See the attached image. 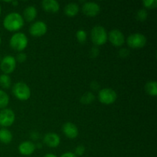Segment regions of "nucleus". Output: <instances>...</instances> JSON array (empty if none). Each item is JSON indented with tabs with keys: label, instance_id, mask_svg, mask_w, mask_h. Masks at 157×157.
Masks as SVG:
<instances>
[{
	"label": "nucleus",
	"instance_id": "1",
	"mask_svg": "<svg viewBox=\"0 0 157 157\" xmlns=\"http://www.w3.org/2000/svg\"><path fill=\"white\" fill-rule=\"evenodd\" d=\"M24 25V19L19 13L12 12L5 17L3 26L9 32H15L21 29Z\"/></svg>",
	"mask_w": 157,
	"mask_h": 157
},
{
	"label": "nucleus",
	"instance_id": "2",
	"mask_svg": "<svg viewBox=\"0 0 157 157\" xmlns=\"http://www.w3.org/2000/svg\"><path fill=\"white\" fill-rule=\"evenodd\" d=\"M28 38L24 33L17 32L14 34L10 38L9 44L11 48L15 51L22 52L28 45Z\"/></svg>",
	"mask_w": 157,
	"mask_h": 157
},
{
	"label": "nucleus",
	"instance_id": "3",
	"mask_svg": "<svg viewBox=\"0 0 157 157\" xmlns=\"http://www.w3.org/2000/svg\"><path fill=\"white\" fill-rule=\"evenodd\" d=\"M90 35H91L92 41L96 45H103L107 42L108 39L107 31L102 26L94 27L91 30Z\"/></svg>",
	"mask_w": 157,
	"mask_h": 157
},
{
	"label": "nucleus",
	"instance_id": "4",
	"mask_svg": "<svg viewBox=\"0 0 157 157\" xmlns=\"http://www.w3.org/2000/svg\"><path fill=\"white\" fill-rule=\"evenodd\" d=\"M12 93L17 99L20 101H27L31 96V90L29 86L23 82H18L14 84Z\"/></svg>",
	"mask_w": 157,
	"mask_h": 157
},
{
	"label": "nucleus",
	"instance_id": "5",
	"mask_svg": "<svg viewBox=\"0 0 157 157\" xmlns=\"http://www.w3.org/2000/svg\"><path fill=\"white\" fill-rule=\"evenodd\" d=\"M117 94L116 91L111 88H104L100 90L98 94V99L100 102L104 104H112L116 101Z\"/></svg>",
	"mask_w": 157,
	"mask_h": 157
},
{
	"label": "nucleus",
	"instance_id": "6",
	"mask_svg": "<svg viewBox=\"0 0 157 157\" xmlns=\"http://www.w3.org/2000/svg\"><path fill=\"white\" fill-rule=\"evenodd\" d=\"M127 44L130 48L134 49L142 48L146 45L147 43V38L145 35L140 33H135L129 35L127 39Z\"/></svg>",
	"mask_w": 157,
	"mask_h": 157
},
{
	"label": "nucleus",
	"instance_id": "7",
	"mask_svg": "<svg viewBox=\"0 0 157 157\" xmlns=\"http://www.w3.org/2000/svg\"><path fill=\"white\" fill-rule=\"evenodd\" d=\"M16 67V60L11 55L5 56L0 61V68L5 75H9L14 71Z\"/></svg>",
	"mask_w": 157,
	"mask_h": 157
},
{
	"label": "nucleus",
	"instance_id": "8",
	"mask_svg": "<svg viewBox=\"0 0 157 157\" xmlns=\"http://www.w3.org/2000/svg\"><path fill=\"white\" fill-rule=\"evenodd\" d=\"M15 113L11 109H2L0 111V125L2 127H10L15 121Z\"/></svg>",
	"mask_w": 157,
	"mask_h": 157
},
{
	"label": "nucleus",
	"instance_id": "9",
	"mask_svg": "<svg viewBox=\"0 0 157 157\" xmlns=\"http://www.w3.org/2000/svg\"><path fill=\"white\" fill-rule=\"evenodd\" d=\"M108 38L110 43L116 47L122 46L125 42V37L124 34L118 29H113L110 31L109 32Z\"/></svg>",
	"mask_w": 157,
	"mask_h": 157
},
{
	"label": "nucleus",
	"instance_id": "10",
	"mask_svg": "<svg viewBox=\"0 0 157 157\" xmlns=\"http://www.w3.org/2000/svg\"><path fill=\"white\" fill-rule=\"evenodd\" d=\"M101 7L99 5L93 2H85L82 6V12L84 15L89 17H94L100 13Z\"/></svg>",
	"mask_w": 157,
	"mask_h": 157
},
{
	"label": "nucleus",
	"instance_id": "11",
	"mask_svg": "<svg viewBox=\"0 0 157 157\" xmlns=\"http://www.w3.org/2000/svg\"><path fill=\"white\" fill-rule=\"evenodd\" d=\"M29 32L32 36L41 37L47 32V25L44 21H38L30 26Z\"/></svg>",
	"mask_w": 157,
	"mask_h": 157
},
{
	"label": "nucleus",
	"instance_id": "12",
	"mask_svg": "<svg viewBox=\"0 0 157 157\" xmlns=\"http://www.w3.org/2000/svg\"><path fill=\"white\" fill-rule=\"evenodd\" d=\"M62 131L64 134L69 139H75L78 136V129L74 124L71 122L65 123L63 125Z\"/></svg>",
	"mask_w": 157,
	"mask_h": 157
},
{
	"label": "nucleus",
	"instance_id": "13",
	"mask_svg": "<svg viewBox=\"0 0 157 157\" xmlns=\"http://www.w3.org/2000/svg\"><path fill=\"white\" fill-rule=\"evenodd\" d=\"M61 142L59 136L55 133H48L44 135V143L51 148H55L58 147Z\"/></svg>",
	"mask_w": 157,
	"mask_h": 157
},
{
	"label": "nucleus",
	"instance_id": "14",
	"mask_svg": "<svg viewBox=\"0 0 157 157\" xmlns=\"http://www.w3.org/2000/svg\"><path fill=\"white\" fill-rule=\"evenodd\" d=\"M35 145L30 141H25L21 143L18 147L20 153L24 156H30L35 150Z\"/></svg>",
	"mask_w": 157,
	"mask_h": 157
},
{
	"label": "nucleus",
	"instance_id": "15",
	"mask_svg": "<svg viewBox=\"0 0 157 157\" xmlns=\"http://www.w3.org/2000/svg\"><path fill=\"white\" fill-rule=\"evenodd\" d=\"M44 11L51 13H56L59 10L60 5L56 0H44L41 2Z\"/></svg>",
	"mask_w": 157,
	"mask_h": 157
},
{
	"label": "nucleus",
	"instance_id": "16",
	"mask_svg": "<svg viewBox=\"0 0 157 157\" xmlns=\"http://www.w3.org/2000/svg\"><path fill=\"white\" fill-rule=\"evenodd\" d=\"M24 18L27 21H32L37 16V9L35 6H28L23 12Z\"/></svg>",
	"mask_w": 157,
	"mask_h": 157
},
{
	"label": "nucleus",
	"instance_id": "17",
	"mask_svg": "<svg viewBox=\"0 0 157 157\" xmlns=\"http://www.w3.org/2000/svg\"><path fill=\"white\" fill-rule=\"evenodd\" d=\"M79 12V6L78 4L74 2L68 3L64 7V13L69 17H74Z\"/></svg>",
	"mask_w": 157,
	"mask_h": 157
},
{
	"label": "nucleus",
	"instance_id": "18",
	"mask_svg": "<svg viewBox=\"0 0 157 157\" xmlns=\"http://www.w3.org/2000/svg\"><path fill=\"white\" fill-rule=\"evenodd\" d=\"M12 140V134L6 128L0 129V141L3 144H9Z\"/></svg>",
	"mask_w": 157,
	"mask_h": 157
},
{
	"label": "nucleus",
	"instance_id": "19",
	"mask_svg": "<svg viewBox=\"0 0 157 157\" xmlns=\"http://www.w3.org/2000/svg\"><path fill=\"white\" fill-rule=\"evenodd\" d=\"M145 90L151 96L157 95V83L156 81H149L145 85Z\"/></svg>",
	"mask_w": 157,
	"mask_h": 157
},
{
	"label": "nucleus",
	"instance_id": "20",
	"mask_svg": "<svg viewBox=\"0 0 157 157\" xmlns=\"http://www.w3.org/2000/svg\"><path fill=\"white\" fill-rule=\"evenodd\" d=\"M94 98L95 97L93 93H91V92H86L85 94H84L81 96L80 101H81V104H86V105H87V104H91V103L94 101Z\"/></svg>",
	"mask_w": 157,
	"mask_h": 157
},
{
	"label": "nucleus",
	"instance_id": "21",
	"mask_svg": "<svg viewBox=\"0 0 157 157\" xmlns=\"http://www.w3.org/2000/svg\"><path fill=\"white\" fill-rule=\"evenodd\" d=\"M12 81H11L10 77L8 75H0V86L3 88L8 89L10 87Z\"/></svg>",
	"mask_w": 157,
	"mask_h": 157
},
{
	"label": "nucleus",
	"instance_id": "22",
	"mask_svg": "<svg viewBox=\"0 0 157 157\" xmlns=\"http://www.w3.org/2000/svg\"><path fill=\"white\" fill-rule=\"evenodd\" d=\"M9 102V98L7 94L0 90V109H5Z\"/></svg>",
	"mask_w": 157,
	"mask_h": 157
},
{
	"label": "nucleus",
	"instance_id": "23",
	"mask_svg": "<svg viewBox=\"0 0 157 157\" xmlns=\"http://www.w3.org/2000/svg\"><path fill=\"white\" fill-rule=\"evenodd\" d=\"M76 37L78 41L81 44H84V43H85L86 40H87V33H86L85 31L79 30L76 33Z\"/></svg>",
	"mask_w": 157,
	"mask_h": 157
},
{
	"label": "nucleus",
	"instance_id": "24",
	"mask_svg": "<svg viewBox=\"0 0 157 157\" xmlns=\"http://www.w3.org/2000/svg\"><path fill=\"white\" fill-rule=\"evenodd\" d=\"M147 16H148V13H147V10L145 9H140L137 12H136V18L139 21H145L147 20Z\"/></svg>",
	"mask_w": 157,
	"mask_h": 157
},
{
	"label": "nucleus",
	"instance_id": "25",
	"mask_svg": "<svg viewBox=\"0 0 157 157\" xmlns=\"http://www.w3.org/2000/svg\"><path fill=\"white\" fill-rule=\"evenodd\" d=\"M143 5L144 7L147 9H155L157 7V1L156 0H144L143 1Z\"/></svg>",
	"mask_w": 157,
	"mask_h": 157
},
{
	"label": "nucleus",
	"instance_id": "26",
	"mask_svg": "<svg viewBox=\"0 0 157 157\" xmlns=\"http://www.w3.org/2000/svg\"><path fill=\"white\" fill-rule=\"evenodd\" d=\"M85 152V148H84V146H78V147H76L75 149V154L77 156H82L83 154Z\"/></svg>",
	"mask_w": 157,
	"mask_h": 157
},
{
	"label": "nucleus",
	"instance_id": "27",
	"mask_svg": "<svg viewBox=\"0 0 157 157\" xmlns=\"http://www.w3.org/2000/svg\"><path fill=\"white\" fill-rule=\"evenodd\" d=\"M16 59L17 61L20 63L25 62V61H26V59H27V55H26V54L23 53V52H21V53H19L18 55H17Z\"/></svg>",
	"mask_w": 157,
	"mask_h": 157
},
{
	"label": "nucleus",
	"instance_id": "28",
	"mask_svg": "<svg viewBox=\"0 0 157 157\" xmlns=\"http://www.w3.org/2000/svg\"><path fill=\"white\" fill-rule=\"evenodd\" d=\"M130 54V51L127 48H122L119 51V55L122 58H126Z\"/></svg>",
	"mask_w": 157,
	"mask_h": 157
},
{
	"label": "nucleus",
	"instance_id": "29",
	"mask_svg": "<svg viewBox=\"0 0 157 157\" xmlns=\"http://www.w3.org/2000/svg\"><path fill=\"white\" fill-rule=\"evenodd\" d=\"M98 55H99V49L96 47L92 48L90 52V57H92V58H96V57H98Z\"/></svg>",
	"mask_w": 157,
	"mask_h": 157
},
{
	"label": "nucleus",
	"instance_id": "30",
	"mask_svg": "<svg viewBox=\"0 0 157 157\" xmlns=\"http://www.w3.org/2000/svg\"><path fill=\"white\" fill-rule=\"evenodd\" d=\"M61 157H78L75 153H71V152H67V153H64L61 156Z\"/></svg>",
	"mask_w": 157,
	"mask_h": 157
},
{
	"label": "nucleus",
	"instance_id": "31",
	"mask_svg": "<svg viewBox=\"0 0 157 157\" xmlns=\"http://www.w3.org/2000/svg\"><path fill=\"white\" fill-rule=\"evenodd\" d=\"M44 157H57V156H55V155H54V154H51V153H48V154H46Z\"/></svg>",
	"mask_w": 157,
	"mask_h": 157
},
{
	"label": "nucleus",
	"instance_id": "32",
	"mask_svg": "<svg viewBox=\"0 0 157 157\" xmlns=\"http://www.w3.org/2000/svg\"><path fill=\"white\" fill-rule=\"evenodd\" d=\"M12 2L14 6H18V2L17 1H12V2Z\"/></svg>",
	"mask_w": 157,
	"mask_h": 157
},
{
	"label": "nucleus",
	"instance_id": "33",
	"mask_svg": "<svg viewBox=\"0 0 157 157\" xmlns=\"http://www.w3.org/2000/svg\"><path fill=\"white\" fill-rule=\"evenodd\" d=\"M0 15H1V6H0Z\"/></svg>",
	"mask_w": 157,
	"mask_h": 157
},
{
	"label": "nucleus",
	"instance_id": "34",
	"mask_svg": "<svg viewBox=\"0 0 157 157\" xmlns=\"http://www.w3.org/2000/svg\"><path fill=\"white\" fill-rule=\"evenodd\" d=\"M1 41H2V40H1V37H0V44H1Z\"/></svg>",
	"mask_w": 157,
	"mask_h": 157
},
{
	"label": "nucleus",
	"instance_id": "35",
	"mask_svg": "<svg viewBox=\"0 0 157 157\" xmlns=\"http://www.w3.org/2000/svg\"><path fill=\"white\" fill-rule=\"evenodd\" d=\"M0 61H1V58H0Z\"/></svg>",
	"mask_w": 157,
	"mask_h": 157
},
{
	"label": "nucleus",
	"instance_id": "36",
	"mask_svg": "<svg viewBox=\"0 0 157 157\" xmlns=\"http://www.w3.org/2000/svg\"><path fill=\"white\" fill-rule=\"evenodd\" d=\"M0 126H1V125H0Z\"/></svg>",
	"mask_w": 157,
	"mask_h": 157
}]
</instances>
